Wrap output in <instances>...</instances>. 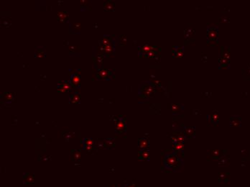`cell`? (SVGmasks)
<instances>
[{
  "instance_id": "2",
  "label": "cell",
  "mask_w": 250,
  "mask_h": 187,
  "mask_svg": "<svg viewBox=\"0 0 250 187\" xmlns=\"http://www.w3.org/2000/svg\"><path fill=\"white\" fill-rule=\"evenodd\" d=\"M80 84V78L77 74H74L71 76V84L74 87H77Z\"/></svg>"
},
{
  "instance_id": "6",
  "label": "cell",
  "mask_w": 250,
  "mask_h": 187,
  "mask_svg": "<svg viewBox=\"0 0 250 187\" xmlns=\"http://www.w3.org/2000/svg\"><path fill=\"white\" fill-rule=\"evenodd\" d=\"M58 20H60V21L65 22L67 20V19H68V14L66 13V12H59L58 15Z\"/></svg>"
},
{
  "instance_id": "3",
  "label": "cell",
  "mask_w": 250,
  "mask_h": 187,
  "mask_svg": "<svg viewBox=\"0 0 250 187\" xmlns=\"http://www.w3.org/2000/svg\"><path fill=\"white\" fill-rule=\"evenodd\" d=\"M111 73L109 72V71L106 70V69H102V70H100L98 72V78L100 79H107L110 76Z\"/></svg>"
},
{
  "instance_id": "7",
  "label": "cell",
  "mask_w": 250,
  "mask_h": 187,
  "mask_svg": "<svg viewBox=\"0 0 250 187\" xmlns=\"http://www.w3.org/2000/svg\"><path fill=\"white\" fill-rule=\"evenodd\" d=\"M79 99H80V96H79V93H74V94H73L72 96H71V101H72V102H78V101H79Z\"/></svg>"
},
{
  "instance_id": "1",
  "label": "cell",
  "mask_w": 250,
  "mask_h": 187,
  "mask_svg": "<svg viewBox=\"0 0 250 187\" xmlns=\"http://www.w3.org/2000/svg\"><path fill=\"white\" fill-rule=\"evenodd\" d=\"M70 89V84L68 81H61L58 84V91H66Z\"/></svg>"
},
{
  "instance_id": "5",
  "label": "cell",
  "mask_w": 250,
  "mask_h": 187,
  "mask_svg": "<svg viewBox=\"0 0 250 187\" xmlns=\"http://www.w3.org/2000/svg\"><path fill=\"white\" fill-rule=\"evenodd\" d=\"M103 50H104L105 53H106V55H111V53H112V51H113L112 45H111V43L104 45V47H103Z\"/></svg>"
},
{
  "instance_id": "4",
  "label": "cell",
  "mask_w": 250,
  "mask_h": 187,
  "mask_svg": "<svg viewBox=\"0 0 250 187\" xmlns=\"http://www.w3.org/2000/svg\"><path fill=\"white\" fill-rule=\"evenodd\" d=\"M105 10L106 11H112L114 9V3L112 1H107L103 4Z\"/></svg>"
}]
</instances>
